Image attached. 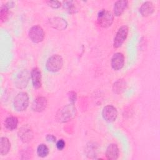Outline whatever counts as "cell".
<instances>
[{
	"label": "cell",
	"instance_id": "6da1fadb",
	"mask_svg": "<svg viewBox=\"0 0 160 160\" xmlns=\"http://www.w3.org/2000/svg\"><path fill=\"white\" fill-rule=\"evenodd\" d=\"M76 108L73 103L67 104L59 109L56 114V119L59 122H66L75 118Z\"/></svg>",
	"mask_w": 160,
	"mask_h": 160
},
{
	"label": "cell",
	"instance_id": "7a4b0ae2",
	"mask_svg": "<svg viewBox=\"0 0 160 160\" xmlns=\"http://www.w3.org/2000/svg\"><path fill=\"white\" fill-rule=\"evenodd\" d=\"M14 108L16 111H25L29 105V96L26 92H19L14 100Z\"/></svg>",
	"mask_w": 160,
	"mask_h": 160
},
{
	"label": "cell",
	"instance_id": "3957f363",
	"mask_svg": "<svg viewBox=\"0 0 160 160\" xmlns=\"http://www.w3.org/2000/svg\"><path fill=\"white\" fill-rule=\"evenodd\" d=\"M62 58L58 54H54L48 59L46 63V68L48 71L56 72L62 68Z\"/></svg>",
	"mask_w": 160,
	"mask_h": 160
},
{
	"label": "cell",
	"instance_id": "277c9868",
	"mask_svg": "<svg viewBox=\"0 0 160 160\" xmlns=\"http://www.w3.org/2000/svg\"><path fill=\"white\" fill-rule=\"evenodd\" d=\"M97 20L98 24L101 27L108 28L112 24L114 16L111 12L106 9H102L98 12Z\"/></svg>",
	"mask_w": 160,
	"mask_h": 160
},
{
	"label": "cell",
	"instance_id": "5b68a950",
	"mask_svg": "<svg viewBox=\"0 0 160 160\" xmlns=\"http://www.w3.org/2000/svg\"><path fill=\"white\" fill-rule=\"evenodd\" d=\"M31 74H29L28 70H22L19 71L14 79V84L16 87L18 89L25 88L29 82L30 79Z\"/></svg>",
	"mask_w": 160,
	"mask_h": 160
},
{
	"label": "cell",
	"instance_id": "8992f818",
	"mask_svg": "<svg viewBox=\"0 0 160 160\" xmlns=\"http://www.w3.org/2000/svg\"><path fill=\"white\" fill-rule=\"evenodd\" d=\"M45 34L43 29L38 25L31 27L29 31V37L34 43H39L44 40Z\"/></svg>",
	"mask_w": 160,
	"mask_h": 160
},
{
	"label": "cell",
	"instance_id": "52a82bcc",
	"mask_svg": "<svg viewBox=\"0 0 160 160\" xmlns=\"http://www.w3.org/2000/svg\"><path fill=\"white\" fill-rule=\"evenodd\" d=\"M128 31L129 29L127 26H122L118 29L113 41V47L114 48H119L122 46L128 37Z\"/></svg>",
	"mask_w": 160,
	"mask_h": 160
},
{
	"label": "cell",
	"instance_id": "ba28073f",
	"mask_svg": "<svg viewBox=\"0 0 160 160\" xmlns=\"http://www.w3.org/2000/svg\"><path fill=\"white\" fill-rule=\"evenodd\" d=\"M102 115L104 120L109 122L114 121L118 116V111L112 105H107L104 107Z\"/></svg>",
	"mask_w": 160,
	"mask_h": 160
},
{
	"label": "cell",
	"instance_id": "9c48e42d",
	"mask_svg": "<svg viewBox=\"0 0 160 160\" xmlns=\"http://www.w3.org/2000/svg\"><path fill=\"white\" fill-rule=\"evenodd\" d=\"M19 138L24 143L29 142L33 138V132L32 129L28 125L22 126L18 132Z\"/></svg>",
	"mask_w": 160,
	"mask_h": 160
},
{
	"label": "cell",
	"instance_id": "30bf717a",
	"mask_svg": "<svg viewBox=\"0 0 160 160\" xmlns=\"http://www.w3.org/2000/svg\"><path fill=\"white\" fill-rule=\"evenodd\" d=\"M111 64L112 68L115 71L121 69L124 65V56L121 52L115 53L111 58Z\"/></svg>",
	"mask_w": 160,
	"mask_h": 160
},
{
	"label": "cell",
	"instance_id": "8fae6325",
	"mask_svg": "<svg viewBox=\"0 0 160 160\" xmlns=\"http://www.w3.org/2000/svg\"><path fill=\"white\" fill-rule=\"evenodd\" d=\"M47 104V99L43 96H39L34 100L32 104V109L36 112H42L46 109Z\"/></svg>",
	"mask_w": 160,
	"mask_h": 160
},
{
	"label": "cell",
	"instance_id": "7c38bea8",
	"mask_svg": "<svg viewBox=\"0 0 160 160\" xmlns=\"http://www.w3.org/2000/svg\"><path fill=\"white\" fill-rule=\"evenodd\" d=\"M31 78L33 87L39 89L41 86V72L38 68H34L31 71Z\"/></svg>",
	"mask_w": 160,
	"mask_h": 160
},
{
	"label": "cell",
	"instance_id": "4fadbf2b",
	"mask_svg": "<svg viewBox=\"0 0 160 160\" xmlns=\"http://www.w3.org/2000/svg\"><path fill=\"white\" fill-rule=\"evenodd\" d=\"M128 6V1L126 0H119L116 1L114 5V14L116 16L122 15Z\"/></svg>",
	"mask_w": 160,
	"mask_h": 160
},
{
	"label": "cell",
	"instance_id": "5bb4252c",
	"mask_svg": "<svg viewBox=\"0 0 160 160\" xmlns=\"http://www.w3.org/2000/svg\"><path fill=\"white\" fill-rule=\"evenodd\" d=\"M106 158L109 160L117 159L119 157V148L116 144H109L106 151Z\"/></svg>",
	"mask_w": 160,
	"mask_h": 160
},
{
	"label": "cell",
	"instance_id": "9a60e30c",
	"mask_svg": "<svg viewBox=\"0 0 160 160\" xmlns=\"http://www.w3.org/2000/svg\"><path fill=\"white\" fill-rule=\"evenodd\" d=\"M154 11V7L152 2H144L139 8V12L143 17H147L151 15Z\"/></svg>",
	"mask_w": 160,
	"mask_h": 160
},
{
	"label": "cell",
	"instance_id": "2e32d148",
	"mask_svg": "<svg viewBox=\"0 0 160 160\" xmlns=\"http://www.w3.org/2000/svg\"><path fill=\"white\" fill-rule=\"evenodd\" d=\"M11 148V143L6 137H1L0 139V154L1 156L6 155Z\"/></svg>",
	"mask_w": 160,
	"mask_h": 160
},
{
	"label": "cell",
	"instance_id": "e0dca14e",
	"mask_svg": "<svg viewBox=\"0 0 160 160\" xmlns=\"http://www.w3.org/2000/svg\"><path fill=\"white\" fill-rule=\"evenodd\" d=\"M18 124V119L15 116H9L4 121V126L10 131L16 129Z\"/></svg>",
	"mask_w": 160,
	"mask_h": 160
},
{
	"label": "cell",
	"instance_id": "ac0fdd59",
	"mask_svg": "<svg viewBox=\"0 0 160 160\" xmlns=\"http://www.w3.org/2000/svg\"><path fill=\"white\" fill-rule=\"evenodd\" d=\"M51 24L54 28L60 30L66 29L67 26L66 21L60 18H55L51 20Z\"/></svg>",
	"mask_w": 160,
	"mask_h": 160
},
{
	"label": "cell",
	"instance_id": "d6986e66",
	"mask_svg": "<svg viewBox=\"0 0 160 160\" xmlns=\"http://www.w3.org/2000/svg\"><path fill=\"white\" fill-rule=\"evenodd\" d=\"M49 154V149L44 144H40L37 148V154L41 158H45Z\"/></svg>",
	"mask_w": 160,
	"mask_h": 160
},
{
	"label": "cell",
	"instance_id": "ffe728a7",
	"mask_svg": "<svg viewBox=\"0 0 160 160\" xmlns=\"http://www.w3.org/2000/svg\"><path fill=\"white\" fill-rule=\"evenodd\" d=\"M9 16V8L7 5H2L0 11V17L2 22H5Z\"/></svg>",
	"mask_w": 160,
	"mask_h": 160
},
{
	"label": "cell",
	"instance_id": "44dd1931",
	"mask_svg": "<svg viewBox=\"0 0 160 160\" xmlns=\"http://www.w3.org/2000/svg\"><path fill=\"white\" fill-rule=\"evenodd\" d=\"M63 6H64V8L66 9V11L71 14L74 13L76 12V8L74 1H64L63 2Z\"/></svg>",
	"mask_w": 160,
	"mask_h": 160
},
{
	"label": "cell",
	"instance_id": "7402d4cb",
	"mask_svg": "<svg viewBox=\"0 0 160 160\" xmlns=\"http://www.w3.org/2000/svg\"><path fill=\"white\" fill-rule=\"evenodd\" d=\"M125 87V82L123 81H118L114 84V91L116 93H119L121 91H123L124 88Z\"/></svg>",
	"mask_w": 160,
	"mask_h": 160
},
{
	"label": "cell",
	"instance_id": "603a6c76",
	"mask_svg": "<svg viewBox=\"0 0 160 160\" xmlns=\"http://www.w3.org/2000/svg\"><path fill=\"white\" fill-rule=\"evenodd\" d=\"M46 2L50 7L54 9H58L61 5V3L58 1H48Z\"/></svg>",
	"mask_w": 160,
	"mask_h": 160
},
{
	"label": "cell",
	"instance_id": "cb8c5ba5",
	"mask_svg": "<svg viewBox=\"0 0 160 160\" xmlns=\"http://www.w3.org/2000/svg\"><path fill=\"white\" fill-rule=\"evenodd\" d=\"M68 98H69V99L71 102V103H74L76 101V99H77V95H76V93L74 92V91H71L69 92V94H68Z\"/></svg>",
	"mask_w": 160,
	"mask_h": 160
},
{
	"label": "cell",
	"instance_id": "d4e9b609",
	"mask_svg": "<svg viewBox=\"0 0 160 160\" xmlns=\"http://www.w3.org/2000/svg\"><path fill=\"white\" fill-rule=\"evenodd\" d=\"M66 146V142L63 139H59L56 142V148L59 150H62Z\"/></svg>",
	"mask_w": 160,
	"mask_h": 160
},
{
	"label": "cell",
	"instance_id": "484cf974",
	"mask_svg": "<svg viewBox=\"0 0 160 160\" xmlns=\"http://www.w3.org/2000/svg\"><path fill=\"white\" fill-rule=\"evenodd\" d=\"M46 141L48 142H54L56 141V138L52 134H48L46 137Z\"/></svg>",
	"mask_w": 160,
	"mask_h": 160
}]
</instances>
